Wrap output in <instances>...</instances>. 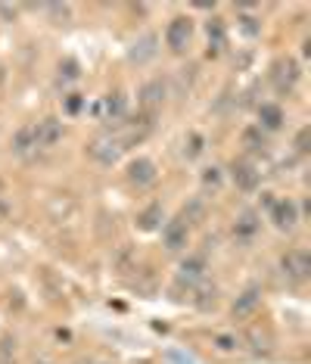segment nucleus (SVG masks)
<instances>
[{"instance_id":"2","label":"nucleus","mask_w":311,"mask_h":364,"mask_svg":"<svg viewBox=\"0 0 311 364\" xmlns=\"http://www.w3.org/2000/svg\"><path fill=\"white\" fill-rule=\"evenodd\" d=\"M280 268L293 284H302V280H308V274H311V255L305 250H293L280 259Z\"/></svg>"},{"instance_id":"15","label":"nucleus","mask_w":311,"mask_h":364,"mask_svg":"<svg viewBox=\"0 0 311 364\" xmlns=\"http://www.w3.org/2000/svg\"><path fill=\"white\" fill-rule=\"evenodd\" d=\"M162 218H165L162 205H159V203H153V205H146V209L137 215V228H141V230H156V228L162 225Z\"/></svg>"},{"instance_id":"3","label":"nucleus","mask_w":311,"mask_h":364,"mask_svg":"<svg viewBox=\"0 0 311 364\" xmlns=\"http://www.w3.org/2000/svg\"><path fill=\"white\" fill-rule=\"evenodd\" d=\"M190 38H193V22L187 19V16H178V19H171V26L165 31V44L171 47V50L184 53L187 47H190Z\"/></svg>"},{"instance_id":"7","label":"nucleus","mask_w":311,"mask_h":364,"mask_svg":"<svg viewBox=\"0 0 311 364\" xmlns=\"http://www.w3.org/2000/svg\"><path fill=\"white\" fill-rule=\"evenodd\" d=\"M128 181L131 184H137V187H150L153 181H156V162L153 159H134L128 165Z\"/></svg>"},{"instance_id":"5","label":"nucleus","mask_w":311,"mask_h":364,"mask_svg":"<svg viewBox=\"0 0 311 364\" xmlns=\"http://www.w3.org/2000/svg\"><path fill=\"white\" fill-rule=\"evenodd\" d=\"M271 221L280 230H293L296 228V221H299V209H296V203L293 200H280V203H274L271 205Z\"/></svg>"},{"instance_id":"27","label":"nucleus","mask_w":311,"mask_h":364,"mask_svg":"<svg viewBox=\"0 0 311 364\" xmlns=\"http://www.w3.org/2000/svg\"><path fill=\"white\" fill-rule=\"evenodd\" d=\"M308 134H311L308 128L299 131V137H296V150H299V153H308Z\"/></svg>"},{"instance_id":"1","label":"nucleus","mask_w":311,"mask_h":364,"mask_svg":"<svg viewBox=\"0 0 311 364\" xmlns=\"http://www.w3.org/2000/svg\"><path fill=\"white\" fill-rule=\"evenodd\" d=\"M87 153H91L97 162L112 165V162H119L121 153H125V144L119 140V134H103V137H94L91 144H87Z\"/></svg>"},{"instance_id":"23","label":"nucleus","mask_w":311,"mask_h":364,"mask_svg":"<svg viewBox=\"0 0 311 364\" xmlns=\"http://www.w3.org/2000/svg\"><path fill=\"white\" fill-rule=\"evenodd\" d=\"M60 75H62L65 81H75V78H78V63H75V60H65V63L60 65Z\"/></svg>"},{"instance_id":"10","label":"nucleus","mask_w":311,"mask_h":364,"mask_svg":"<svg viewBox=\"0 0 311 364\" xmlns=\"http://www.w3.org/2000/svg\"><path fill=\"white\" fill-rule=\"evenodd\" d=\"M162 100H165V81L162 78H153V81H146V85L141 87V103H143V109H156V106H162Z\"/></svg>"},{"instance_id":"19","label":"nucleus","mask_w":311,"mask_h":364,"mask_svg":"<svg viewBox=\"0 0 311 364\" xmlns=\"http://www.w3.org/2000/svg\"><path fill=\"white\" fill-rule=\"evenodd\" d=\"M234 230H236V237H252V234L258 230V218H256L252 212H246L240 221H236V228H234Z\"/></svg>"},{"instance_id":"13","label":"nucleus","mask_w":311,"mask_h":364,"mask_svg":"<svg viewBox=\"0 0 311 364\" xmlns=\"http://www.w3.org/2000/svg\"><path fill=\"white\" fill-rule=\"evenodd\" d=\"M202 274H206V259L202 255H190L184 264H181V284H196V280H202Z\"/></svg>"},{"instance_id":"14","label":"nucleus","mask_w":311,"mask_h":364,"mask_svg":"<svg viewBox=\"0 0 311 364\" xmlns=\"http://www.w3.org/2000/svg\"><path fill=\"white\" fill-rule=\"evenodd\" d=\"M206 35H209V50H212V53H221V50H224V44H227L224 22H221V19H209Z\"/></svg>"},{"instance_id":"11","label":"nucleus","mask_w":311,"mask_h":364,"mask_svg":"<svg viewBox=\"0 0 311 364\" xmlns=\"http://www.w3.org/2000/svg\"><path fill=\"white\" fill-rule=\"evenodd\" d=\"M97 115H100L103 122H116L125 115V97L121 94H109V97H103L100 103H97Z\"/></svg>"},{"instance_id":"28","label":"nucleus","mask_w":311,"mask_h":364,"mask_svg":"<svg viewBox=\"0 0 311 364\" xmlns=\"http://www.w3.org/2000/svg\"><path fill=\"white\" fill-rule=\"evenodd\" d=\"M47 10H50V16H56V19H69V6L53 4V6H47Z\"/></svg>"},{"instance_id":"31","label":"nucleus","mask_w":311,"mask_h":364,"mask_svg":"<svg viewBox=\"0 0 311 364\" xmlns=\"http://www.w3.org/2000/svg\"><path fill=\"white\" fill-rule=\"evenodd\" d=\"M78 364H100V361H78Z\"/></svg>"},{"instance_id":"29","label":"nucleus","mask_w":311,"mask_h":364,"mask_svg":"<svg viewBox=\"0 0 311 364\" xmlns=\"http://www.w3.org/2000/svg\"><path fill=\"white\" fill-rule=\"evenodd\" d=\"M202 181H206V184H212L215 187L218 181H221V175H218V168H206V175H202Z\"/></svg>"},{"instance_id":"24","label":"nucleus","mask_w":311,"mask_h":364,"mask_svg":"<svg viewBox=\"0 0 311 364\" xmlns=\"http://www.w3.org/2000/svg\"><path fill=\"white\" fill-rule=\"evenodd\" d=\"M240 22H243V31H246V35H256V31H258V19H256V16H240Z\"/></svg>"},{"instance_id":"16","label":"nucleus","mask_w":311,"mask_h":364,"mask_svg":"<svg viewBox=\"0 0 311 364\" xmlns=\"http://www.w3.org/2000/svg\"><path fill=\"white\" fill-rule=\"evenodd\" d=\"M156 44H159V38H156V35H143L134 44V50H131V60H137V63L153 60V56H156Z\"/></svg>"},{"instance_id":"8","label":"nucleus","mask_w":311,"mask_h":364,"mask_svg":"<svg viewBox=\"0 0 311 364\" xmlns=\"http://www.w3.org/2000/svg\"><path fill=\"white\" fill-rule=\"evenodd\" d=\"M35 137H38V146H53L60 144L62 137V122L60 119H44L35 125Z\"/></svg>"},{"instance_id":"4","label":"nucleus","mask_w":311,"mask_h":364,"mask_svg":"<svg viewBox=\"0 0 311 364\" xmlns=\"http://www.w3.org/2000/svg\"><path fill=\"white\" fill-rule=\"evenodd\" d=\"M187 237H190V230H187V221H181V218L168 221V225L162 228V243H165L168 252H181L187 246Z\"/></svg>"},{"instance_id":"21","label":"nucleus","mask_w":311,"mask_h":364,"mask_svg":"<svg viewBox=\"0 0 311 364\" xmlns=\"http://www.w3.org/2000/svg\"><path fill=\"white\" fill-rule=\"evenodd\" d=\"M215 296H218V293H215V287H212V289H209V287H202V289H200V299H196V305H200V309L206 311V309H212V305H215Z\"/></svg>"},{"instance_id":"20","label":"nucleus","mask_w":311,"mask_h":364,"mask_svg":"<svg viewBox=\"0 0 311 364\" xmlns=\"http://www.w3.org/2000/svg\"><path fill=\"white\" fill-rule=\"evenodd\" d=\"M0 364H16V343L13 339H0Z\"/></svg>"},{"instance_id":"9","label":"nucleus","mask_w":311,"mask_h":364,"mask_svg":"<svg viewBox=\"0 0 311 364\" xmlns=\"http://www.w3.org/2000/svg\"><path fill=\"white\" fill-rule=\"evenodd\" d=\"M231 175H234V184L240 190H246V193H252V190L258 187V171L252 168L249 162H234L231 165Z\"/></svg>"},{"instance_id":"17","label":"nucleus","mask_w":311,"mask_h":364,"mask_svg":"<svg viewBox=\"0 0 311 364\" xmlns=\"http://www.w3.org/2000/svg\"><path fill=\"white\" fill-rule=\"evenodd\" d=\"M13 150L19 153V156H26L31 150H38V137H35V125H28V128H22L19 134L13 137Z\"/></svg>"},{"instance_id":"12","label":"nucleus","mask_w":311,"mask_h":364,"mask_svg":"<svg viewBox=\"0 0 311 364\" xmlns=\"http://www.w3.org/2000/svg\"><path fill=\"white\" fill-rule=\"evenodd\" d=\"M258 302H261V289H256V287L243 289V293L236 296V302H234V314L236 318H246V314H252L258 309Z\"/></svg>"},{"instance_id":"18","label":"nucleus","mask_w":311,"mask_h":364,"mask_svg":"<svg viewBox=\"0 0 311 364\" xmlns=\"http://www.w3.org/2000/svg\"><path fill=\"white\" fill-rule=\"evenodd\" d=\"M258 122H261V125H265L268 131H277V128L283 125V109H280V106H274V103H265V106L258 109Z\"/></svg>"},{"instance_id":"26","label":"nucleus","mask_w":311,"mask_h":364,"mask_svg":"<svg viewBox=\"0 0 311 364\" xmlns=\"http://www.w3.org/2000/svg\"><path fill=\"white\" fill-rule=\"evenodd\" d=\"M81 103H84V100H81V97H78V94H72V97H69V100H65V112H69V115H75V112H81Z\"/></svg>"},{"instance_id":"30","label":"nucleus","mask_w":311,"mask_h":364,"mask_svg":"<svg viewBox=\"0 0 311 364\" xmlns=\"http://www.w3.org/2000/svg\"><path fill=\"white\" fill-rule=\"evenodd\" d=\"M190 144H193V146H190V156H196V153H200V150H202V140H200V137H193V140H190Z\"/></svg>"},{"instance_id":"6","label":"nucleus","mask_w":311,"mask_h":364,"mask_svg":"<svg viewBox=\"0 0 311 364\" xmlns=\"http://www.w3.org/2000/svg\"><path fill=\"white\" fill-rule=\"evenodd\" d=\"M271 78H274V85L280 87V90H286V87H293L299 81V65H296V60H277L274 63V69H271Z\"/></svg>"},{"instance_id":"22","label":"nucleus","mask_w":311,"mask_h":364,"mask_svg":"<svg viewBox=\"0 0 311 364\" xmlns=\"http://www.w3.org/2000/svg\"><path fill=\"white\" fill-rule=\"evenodd\" d=\"M243 140H246V144L252 146V150H261V146H265V134H261L258 128H249L246 134H243Z\"/></svg>"},{"instance_id":"25","label":"nucleus","mask_w":311,"mask_h":364,"mask_svg":"<svg viewBox=\"0 0 311 364\" xmlns=\"http://www.w3.org/2000/svg\"><path fill=\"white\" fill-rule=\"evenodd\" d=\"M215 343H218V349H221V352H234V349H236V339H234V336H224V333H221Z\"/></svg>"}]
</instances>
